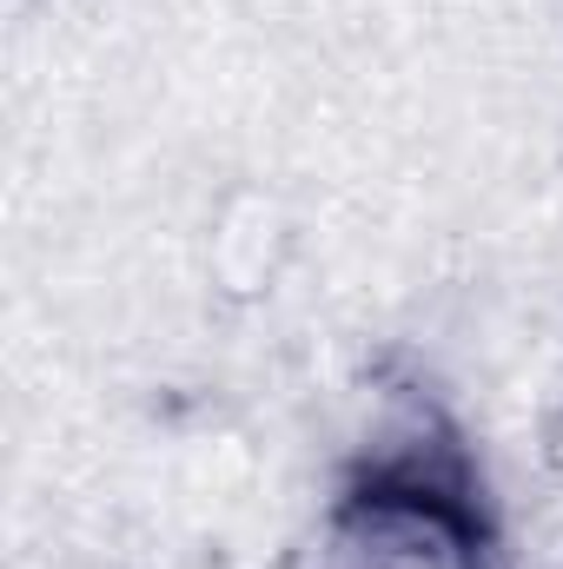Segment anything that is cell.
Wrapping results in <instances>:
<instances>
[{"label": "cell", "instance_id": "cell-1", "mask_svg": "<svg viewBox=\"0 0 563 569\" xmlns=\"http://www.w3.org/2000/svg\"><path fill=\"white\" fill-rule=\"evenodd\" d=\"M312 569H511L491 477L431 391L392 398L352 450L318 510Z\"/></svg>", "mask_w": 563, "mask_h": 569}]
</instances>
